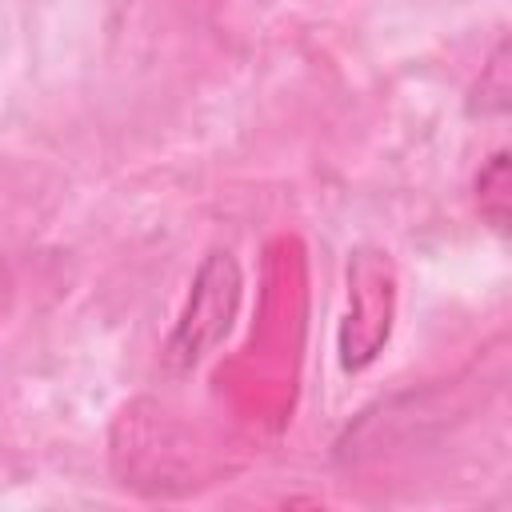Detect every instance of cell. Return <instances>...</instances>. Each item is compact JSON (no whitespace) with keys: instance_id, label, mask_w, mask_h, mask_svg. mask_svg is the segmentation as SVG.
Returning <instances> with one entry per match:
<instances>
[{"instance_id":"cell-3","label":"cell","mask_w":512,"mask_h":512,"mask_svg":"<svg viewBox=\"0 0 512 512\" xmlns=\"http://www.w3.org/2000/svg\"><path fill=\"white\" fill-rule=\"evenodd\" d=\"M504 108H508V48L500 44L480 76V112H504Z\"/></svg>"},{"instance_id":"cell-1","label":"cell","mask_w":512,"mask_h":512,"mask_svg":"<svg viewBox=\"0 0 512 512\" xmlns=\"http://www.w3.org/2000/svg\"><path fill=\"white\" fill-rule=\"evenodd\" d=\"M240 304V268L228 252H212L204 268L196 272L188 308L168 340V364L172 368H196L232 328Z\"/></svg>"},{"instance_id":"cell-2","label":"cell","mask_w":512,"mask_h":512,"mask_svg":"<svg viewBox=\"0 0 512 512\" xmlns=\"http://www.w3.org/2000/svg\"><path fill=\"white\" fill-rule=\"evenodd\" d=\"M476 192H480V212L488 216V224L504 232L508 228V152H496L488 160V168L476 180Z\"/></svg>"}]
</instances>
